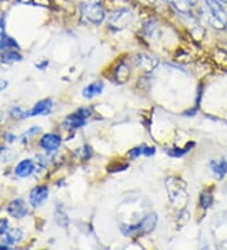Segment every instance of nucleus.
<instances>
[{
    "instance_id": "obj_23",
    "label": "nucleus",
    "mask_w": 227,
    "mask_h": 250,
    "mask_svg": "<svg viewBox=\"0 0 227 250\" xmlns=\"http://www.w3.org/2000/svg\"><path fill=\"white\" fill-rule=\"evenodd\" d=\"M32 4L38 6H44V8H48L51 5V0H32Z\"/></svg>"
},
{
    "instance_id": "obj_20",
    "label": "nucleus",
    "mask_w": 227,
    "mask_h": 250,
    "mask_svg": "<svg viewBox=\"0 0 227 250\" xmlns=\"http://www.w3.org/2000/svg\"><path fill=\"white\" fill-rule=\"evenodd\" d=\"M13 158V152L9 149V148H6V146H0V161L6 162L10 161Z\"/></svg>"
},
{
    "instance_id": "obj_18",
    "label": "nucleus",
    "mask_w": 227,
    "mask_h": 250,
    "mask_svg": "<svg viewBox=\"0 0 227 250\" xmlns=\"http://www.w3.org/2000/svg\"><path fill=\"white\" fill-rule=\"evenodd\" d=\"M212 204H213V195H212V193L206 192V191L201 193L200 205L203 210H207V208H211Z\"/></svg>"
},
{
    "instance_id": "obj_16",
    "label": "nucleus",
    "mask_w": 227,
    "mask_h": 250,
    "mask_svg": "<svg viewBox=\"0 0 227 250\" xmlns=\"http://www.w3.org/2000/svg\"><path fill=\"white\" fill-rule=\"evenodd\" d=\"M1 61L4 63H12V62H17V61H21V55L18 53L14 49H6L5 52L1 53Z\"/></svg>"
},
{
    "instance_id": "obj_19",
    "label": "nucleus",
    "mask_w": 227,
    "mask_h": 250,
    "mask_svg": "<svg viewBox=\"0 0 227 250\" xmlns=\"http://www.w3.org/2000/svg\"><path fill=\"white\" fill-rule=\"evenodd\" d=\"M144 149H145V146H135L130 152L127 153V156L130 157L131 159H136L139 158L140 156H144Z\"/></svg>"
},
{
    "instance_id": "obj_9",
    "label": "nucleus",
    "mask_w": 227,
    "mask_h": 250,
    "mask_svg": "<svg viewBox=\"0 0 227 250\" xmlns=\"http://www.w3.org/2000/svg\"><path fill=\"white\" fill-rule=\"evenodd\" d=\"M34 171H36V165L32 159H24V161L19 162L14 169L15 174L21 178L29 177L33 174Z\"/></svg>"
},
{
    "instance_id": "obj_4",
    "label": "nucleus",
    "mask_w": 227,
    "mask_h": 250,
    "mask_svg": "<svg viewBox=\"0 0 227 250\" xmlns=\"http://www.w3.org/2000/svg\"><path fill=\"white\" fill-rule=\"evenodd\" d=\"M8 214L10 215L14 219H23V217L27 216L29 214V210H28V205L25 204V201L23 198H15L8 205Z\"/></svg>"
},
{
    "instance_id": "obj_1",
    "label": "nucleus",
    "mask_w": 227,
    "mask_h": 250,
    "mask_svg": "<svg viewBox=\"0 0 227 250\" xmlns=\"http://www.w3.org/2000/svg\"><path fill=\"white\" fill-rule=\"evenodd\" d=\"M82 17H85L88 21L99 25L106 19L105 8L101 0H86L80 5Z\"/></svg>"
},
{
    "instance_id": "obj_7",
    "label": "nucleus",
    "mask_w": 227,
    "mask_h": 250,
    "mask_svg": "<svg viewBox=\"0 0 227 250\" xmlns=\"http://www.w3.org/2000/svg\"><path fill=\"white\" fill-rule=\"evenodd\" d=\"M205 4H206L209 14H211L213 18H217L226 23L227 10L225 9L224 4H222L220 0H205Z\"/></svg>"
},
{
    "instance_id": "obj_24",
    "label": "nucleus",
    "mask_w": 227,
    "mask_h": 250,
    "mask_svg": "<svg viewBox=\"0 0 227 250\" xmlns=\"http://www.w3.org/2000/svg\"><path fill=\"white\" fill-rule=\"evenodd\" d=\"M6 87H8V81H5V80H0V92L3 91V90H5Z\"/></svg>"
},
{
    "instance_id": "obj_6",
    "label": "nucleus",
    "mask_w": 227,
    "mask_h": 250,
    "mask_svg": "<svg viewBox=\"0 0 227 250\" xmlns=\"http://www.w3.org/2000/svg\"><path fill=\"white\" fill-rule=\"evenodd\" d=\"M61 143H62V139L58 134H55V133H48V134H44L40 141L41 148L45 150V152L52 153L56 152L61 146Z\"/></svg>"
},
{
    "instance_id": "obj_3",
    "label": "nucleus",
    "mask_w": 227,
    "mask_h": 250,
    "mask_svg": "<svg viewBox=\"0 0 227 250\" xmlns=\"http://www.w3.org/2000/svg\"><path fill=\"white\" fill-rule=\"evenodd\" d=\"M131 21H133V14L125 6L124 8H118L116 10H114L109 17L110 27L115 28V29H123L129 23H131Z\"/></svg>"
},
{
    "instance_id": "obj_8",
    "label": "nucleus",
    "mask_w": 227,
    "mask_h": 250,
    "mask_svg": "<svg viewBox=\"0 0 227 250\" xmlns=\"http://www.w3.org/2000/svg\"><path fill=\"white\" fill-rule=\"evenodd\" d=\"M87 119L88 118H86L83 114H81L77 110L76 113L71 114V115H68L64 119L63 122V126L66 129H68V130H76V129H80L82 128V126H85L86 124H87Z\"/></svg>"
},
{
    "instance_id": "obj_13",
    "label": "nucleus",
    "mask_w": 227,
    "mask_h": 250,
    "mask_svg": "<svg viewBox=\"0 0 227 250\" xmlns=\"http://www.w3.org/2000/svg\"><path fill=\"white\" fill-rule=\"evenodd\" d=\"M169 1L179 14H185V16L191 14L192 6H193L191 0H169Z\"/></svg>"
},
{
    "instance_id": "obj_17",
    "label": "nucleus",
    "mask_w": 227,
    "mask_h": 250,
    "mask_svg": "<svg viewBox=\"0 0 227 250\" xmlns=\"http://www.w3.org/2000/svg\"><path fill=\"white\" fill-rule=\"evenodd\" d=\"M192 146H194L193 142L188 143L185 148H172L170 150H168V156H170L172 158H182L183 156H186L189 150L192 149Z\"/></svg>"
},
{
    "instance_id": "obj_27",
    "label": "nucleus",
    "mask_w": 227,
    "mask_h": 250,
    "mask_svg": "<svg viewBox=\"0 0 227 250\" xmlns=\"http://www.w3.org/2000/svg\"><path fill=\"white\" fill-rule=\"evenodd\" d=\"M191 1H192V4H193V5H194V4H196L197 1H198V0H191Z\"/></svg>"
},
{
    "instance_id": "obj_10",
    "label": "nucleus",
    "mask_w": 227,
    "mask_h": 250,
    "mask_svg": "<svg viewBox=\"0 0 227 250\" xmlns=\"http://www.w3.org/2000/svg\"><path fill=\"white\" fill-rule=\"evenodd\" d=\"M53 106V101L51 99H44V100L38 101L29 111H27V116H38L48 114Z\"/></svg>"
},
{
    "instance_id": "obj_25",
    "label": "nucleus",
    "mask_w": 227,
    "mask_h": 250,
    "mask_svg": "<svg viewBox=\"0 0 227 250\" xmlns=\"http://www.w3.org/2000/svg\"><path fill=\"white\" fill-rule=\"evenodd\" d=\"M139 3L144 4V5H153L155 3V0H139Z\"/></svg>"
},
{
    "instance_id": "obj_14",
    "label": "nucleus",
    "mask_w": 227,
    "mask_h": 250,
    "mask_svg": "<svg viewBox=\"0 0 227 250\" xmlns=\"http://www.w3.org/2000/svg\"><path fill=\"white\" fill-rule=\"evenodd\" d=\"M103 90V83L101 81H96V83H90L88 86H86L83 91H82V95H83V98L86 99H92L97 95H100Z\"/></svg>"
},
{
    "instance_id": "obj_22",
    "label": "nucleus",
    "mask_w": 227,
    "mask_h": 250,
    "mask_svg": "<svg viewBox=\"0 0 227 250\" xmlns=\"http://www.w3.org/2000/svg\"><path fill=\"white\" fill-rule=\"evenodd\" d=\"M9 231V221L6 219H0V235Z\"/></svg>"
},
{
    "instance_id": "obj_12",
    "label": "nucleus",
    "mask_w": 227,
    "mask_h": 250,
    "mask_svg": "<svg viewBox=\"0 0 227 250\" xmlns=\"http://www.w3.org/2000/svg\"><path fill=\"white\" fill-rule=\"evenodd\" d=\"M209 167H211L212 172L216 176V178L220 181L224 180L227 174V161L225 158H222L221 161H215L212 159L209 162Z\"/></svg>"
},
{
    "instance_id": "obj_5",
    "label": "nucleus",
    "mask_w": 227,
    "mask_h": 250,
    "mask_svg": "<svg viewBox=\"0 0 227 250\" xmlns=\"http://www.w3.org/2000/svg\"><path fill=\"white\" fill-rule=\"evenodd\" d=\"M49 191L47 186H37L34 187L29 193V204L32 208H40L47 201Z\"/></svg>"
},
{
    "instance_id": "obj_15",
    "label": "nucleus",
    "mask_w": 227,
    "mask_h": 250,
    "mask_svg": "<svg viewBox=\"0 0 227 250\" xmlns=\"http://www.w3.org/2000/svg\"><path fill=\"white\" fill-rule=\"evenodd\" d=\"M18 44L15 42L14 40H12L10 37L5 36L3 33V31H0V51H3V49H17L18 48Z\"/></svg>"
},
{
    "instance_id": "obj_21",
    "label": "nucleus",
    "mask_w": 227,
    "mask_h": 250,
    "mask_svg": "<svg viewBox=\"0 0 227 250\" xmlns=\"http://www.w3.org/2000/svg\"><path fill=\"white\" fill-rule=\"evenodd\" d=\"M136 62L142 66L143 68H146V70H149V68H153L150 67V58H149V56H138V58H136Z\"/></svg>"
},
{
    "instance_id": "obj_11",
    "label": "nucleus",
    "mask_w": 227,
    "mask_h": 250,
    "mask_svg": "<svg viewBox=\"0 0 227 250\" xmlns=\"http://www.w3.org/2000/svg\"><path fill=\"white\" fill-rule=\"evenodd\" d=\"M23 238V232L21 229H9V231L4 234L3 241L0 244V249H10L13 244L18 243Z\"/></svg>"
},
{
    "instance_id": "obj_26",
    "label": "nucleus",
    "mask_w": 227,
    "mask_h": 250,
    "mask_svg": "<svg viewBox=\"0 0 227 250\" xmlns=\"http://www.w3.org/2000/svg\"><path fill=\"white\" fill-rule=\"evenodd\" d=\"M220 1H221L222 4H226V5H227V0H220Z\"/></svg>"
},
{
    "instance_id": "obj_2",
    "label": "nucleus",
    "mask_w": 227,
    "mask_h": 250,
    "mask_svg": "<svg viewBox=\"0 0 227 250\" xmlns=\"http://www.w3.org/2000/svg\"><path fill=\"white\" fill-rule=\"evenodd\" d=\"M157 223H158L157 214H149L146 215V216L140 221V223L135 224V225H130V226L123 225L121 226V228H123L121 231L124 232L126 236H138V235L149 234V232H151L155 229Z\"/></svg>"
}]
</instances>
